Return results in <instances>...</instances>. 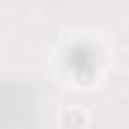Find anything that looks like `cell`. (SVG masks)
<instances>
[{
  "label": "cell",
  "mask_w": 129,
  "mask_h": 129,
  "mask_svg": "<svg viewBox=\"0 0 129 129\" xmlns=\"http://www.w3.org/2000/svg\"><path fill=\"white\" fill-rule=\"evenodd\" d=\"M93 114L84 105H63L57 111V129H90Z\"/></svg>",
  "instance_id": "1"
}]
</instances>
